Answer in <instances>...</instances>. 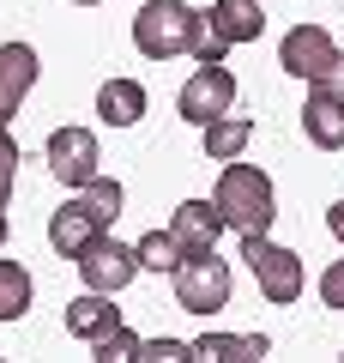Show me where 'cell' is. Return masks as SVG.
Listing matches in <instances>:
<instances>
[{"label": "cell", "instance_id": "6da1fadb", "mask_svg": "<svg viewBox=\"0 0 344 363\" xmlns=\"http://www.w3.org/2000/svg\"><path fill=\"white\" fill-rule=\"evenodd\" d=\"M212 206L224 212V224H236V230H272V218H278V194H272V176L260 164H242V157H229L224 169H217V194Z\"/></svg>", "mask_w": 344, "mask_h": 363}, {"label": "cell", "instance_id": "7a4b0ae2", "mask_svg": "<svg viewBox=\"0 0 344 363\" xmlns=\"http://www.w3.org/2000/svg\"><path fill=\"white\" fill-rule=\"evenodd\" d=\"M200 37V6L188 0H145L133 13V49L145 61H169V55H188Z\"/></svg>", "mask_w": 344, "mask_h": 363}, {"label": "cell", "instance_id": "3957f363", "mask_svg": "<svg viewBox=\"0 0 344 363\" xmlns=\"http://www.w3.org/2000/svg\"><path fill=\"white\" fill-rule=\"evenodd\" d=\"M242 260L248 272L260 279V291H266V303H296L308 291V272H302V255L284 242H272L266 230H248L242 236Z\"/></svg>", "mask_w": 344, "mask_h": 363}, {"label": "cell", "instance_id": "277c9868", "mask_svg": "<svg viewBox=\"0 0 344 363\" xmlns=\"http://www.w3.org/2000/svg\"><path fill=\"white\" fill-rule=\"evenodd\" d=\"M176 303L188 315H217L229 303V267L217 260V248H205V255H181V267H176Z\"/></svg>", "mask_w": 344, "mask_h": 363}, {"label": "cell", "instance_id": "5b68a950", "mask_svg": "<svg viewBox=\"0 0 344 363\" xmlns=\"http://www.w3.org/2000/svg\"><path fill=\"white\" fill-rule=\"evenodd\" d=\"M79 279H85V291H103V297H121V291L133 285V272H139V255H133V242H115L109 230L91 236L85 248H79Z\"/></svg>", "mask_w": 344, "mask_h": 363}, {"label": "cell", "instance_id": "8992f818", "mask_svg": "<svg viewBox=\"0 0 344 363\" xmlns=\"http://www.w3.org/2000/svg\"><path fill=\"white\" fill-rule=\"evenodd\" d=\"M229 104H236V73H229V67H193V79L181 85V97H176L181 121H193V128L229 116Z\"/></svg>", "mask_w": 344, "mask_h": 363}, {"label": "cell", "instance_id": "52a82bcc", "mask_svg": "<svg viewBox=\"0 0 344 363\" xmlns=\"http://www.w3.org/2000/svg\"><path fill=\"white\" fill-rule=\"evenodd\" d=\"M338 61V43L326 37L320 25H296V30H284V43H278V67L284 73H296V79H326V67Z\"/></svg>", "mask_w": 344, "mask_h": 363}, {"label": "cell", "instance_id": "ba28073f", "mask_svg": "<svg viewBox=\"0 0 344 363\" xmlns=\"http://www.w3.org/2000/svg\"><path fill=\"white\" fill-rule=\"evenodd\" d=\"M42 164H49L67 188L91 182V176H97V133H91V128H55L49 145H42Z\"/></svg>", "mask_w": 344, "mask_h": 363}, {"label": "cell", "instance_id": "9c48e42d", "mask_svg": "<svg viewBox=\"0 0 344 363\" xmlns=\"http://www.w3.org/2000/svg\"><path fill=\"white\" fill-rule=\"evenodd\" d=\"M37 49L30 43H0V128L25 109V97H30V85H37Z\"/></svg>", "mask_w": 344, "mask_h": 363}, {"label": "cell", "instance_id": "30bf717a", "mask_svg": "<svg viewBox=\"0 0 344 363\" xmlns=\"http://www.w3.org/2000/svg\"><path fill=\"white\" fill-rule=\"evenodd\" d=\"M169 236L181 242V255H205V248H217V236H224V212H217L212 200H181V206L169 212Z\"/></svg>", "mask_w": 344, "mask_h": 363}, {"label": "cell", "instance_id": "8fae6325", "mask_svg": "<svg viewBox=\"0 0 344 363\" xmlns=\"http://www.w3.org/2000/svg\"><path fill=\"white\" fill-rule=\"evenodd\" d=\"M302 133L320 145V152H338L344 145V97H332L326 85H308V104H302Z\"/></svg>", "mask_w": 344, "mask_h": 363}, {"label": "cell", "instance_id": "7c38bea8", "mask_svg": "<svg viewBox=\"0 0 344 363\" xmlns=\"http://www.w3.org/2000/svg\"><path fill=\"white\" fill-rule=\"evenodd\" d=\"M200 18H205V30H217L224 43H260V37H266L260 0H212Z\"/></svg>", "mask_w": 344, "mask_h": 363}, {"label": "cell", "instance_id": "4fadbf2b", "mask_svg": "<svg viewBox=\"0 0 344 363\" xmlns=\"http://www.w3.org/2000/svg\"><path fill=\"white\" fill-rule=\"evenodd\" d=\"M109 327H121V309H115V297H103V291H85V297L67 303V333L73 339H103Z\"/></svg>", "mask_w": 344, "mask_h": 363}, {"label": "cell", "instance_id": "5bb4252c", "mask_svg": "<svg viewBox=\"0 0 344 363\" xmlns=\"http://www.w3.org/2000/svg\"><path fill=\"white\" fill-rule=\"evenodd\" d=\"M97 116L109 121V128H133V121H145V85H139V79H103V85H97Z\"/></svg>", "mask_w": 344, "mask_h": 363}, {"label": "cell", "instance_id": "9a60e30c", "mask_svg": "<svg viewBox=\"0 0 344 363\" xmlns=\"http://www.w3.org/2000/svg\"><path fill=\"white\" fill-rule=\"evenodd\" d=\"M91 236H103V224L91 218V212L79 206V200H67V206H61V212H55V218H49V248H55V255H61V260H73L79 248L91 242Z\"/></svg>", "mask_w": 344, "mask_h": 363}, {"label": "cell", "instance_id": "2e32d148", "mask_svg": "<svg viewBox=\"0 0 344 363\" xmlns=\"http://www.w3.org/2000/svg\"><path fill=\"white\" fill-rule=\"evenodd\" d=\"M193 357H224V363H260V357H272V345H266V333H205V339H193Z\"/></svg>", "mask_w": 344, "mask_h": 363}, {"label": "cell", "instance_id": "e0dca14e", "mask_svg": "<svg viewBox=\"0 0 344 363\" xmlns=\"http://www.w3.org/2000/svg\"><path fill=\"white\" fill-rule=\"evenodd\" d=\"M200 133H205V157H212V164H229V157L248 152L254 121H248V116H217V121H205Z\"/></svg>", "mask_w": 344, "mask_h": 363}, {"label": "cell", "instance_id": "ac0fdd59", "mask_svg": "<svg viewBox=\"0 0 344 363\" xmlns=\"http://www.w3.org/2000/svg\"><path fill=\"white\" fill-rule=\"evenodd\" d=\"M79 206L91 212V218L103 224V230H109L115 218H121V206H127V194H121V182H109V176H91V182H79Z\"/></svg>", "mask_w": 344, "mask_h": 363}, {"label": "cell", "instance_id": "d6986e66", "mask_svg": "<svg viewBox=\"0 0 344 363\" xmlns=\"http://www.w3.org/2000/svg\"><path fill=\"white\" fill-rule=\"evenodd\" d=\"M133 255H139V272H176L181 267V242L169 230H145L133 242Z\"/></svg>", "mask_w": 344, "mask_h": 363}, {"label": "cell", "instance_id": "ffe728a7", "mask_svg": "<svg viewBox=\"0 0 344 363\" xmlns=\"http://www.w3.org/2000/svg\"><path fill=\"white\" fill-rule=\"evenodd\" d=\"M30 309V272L18 260H0V321H18Z\"/></svg>", "mask_w": 344, "mask_h": 363}, {"label": "cell", "instance_id": "44dd1931", "mask_svg": "<svg viewBox=\"0 0 344 363\" xmlns=\"http://www.w3.org/2000/svg\"><path fill=\"white\" fill-rule=\"evenodd\" d=\"M91 357H97V363H139V333H133L127 321L109 327L103 339H91Z\"/></svg>", "mask_w": 344, "mask_h": 363}, {"label": "cell", "instance_id": "7402d4cb", "mask_svg": "<svg viewBox=\"0 0 344 363\" xmlns=\"http://www.w3.org/2000/svg\"><path fill=\"white\" fill-rule=\"evenodd\" d=\"M193 345L188 339H139V363H188Z\"/></svg>", "mask_w": 344, "mask_h": 363}, {"label": "cell", "instance_id": "603a6c76", "mask_svg": "<svg viewBox=\"0 0 344 363\" xmlns=\"http://www.w3.org/2000/svg\"><path fill=\"white\" fill-rule=\"evenodd\" d=\"M13 182H18V140L0 128V212H6V200H13Z\"/></svg>", "mask_w": 344, "mask_h": 363}, {"label": "cell", "instance_id": "cb8c5ba5", "mask_svg": "<svg viewBox=\"0 0 344 363\" xmlns=\"http://www.w3.org/2000/svg\"><path fill=\"white\" fill-rule=\"evenodd\" d=\"M193 61H200V67H224V55H229V43L224 37H217V30H205V18H200V37H193Z\"/></svg>", "mask_w": 344, "mask_h": 363}, {"label": "cell", "instance_id": "d4e9b609", "mask_svg": "<svg viewBox=\"0 0 344 363\" xmlns=\"http://www.w3.org/2000/svg\"><path fill=\"white\" fill-rule=\"evenodd\" d=\"M320 303H326V309H344V260H332V267L320 272Z\"/></svg>", "mask_w": 344, "mask_h": 363}, {"label": "cell", "instance_id": "484cf974", "mask_svg": "<svg viewBox=\"0 0 344 363\" xmlns=\"http://www.w3.org/2000/svg\"><path fill=\"white\" fill-rule=\"evenodd\" d=\"M320 85H326V91H332V97H344V55H338V61H332V67H326V79H320Z\"/></svg>", "mask_w": 344, "mask_h": 363}, {"label": "cell", "instance_id": "4316f807", "mask_svg": "<svg viewBox=\"0 0 344 363\" xmlns=\"http://www.w3.org/2000/svg\"><path fill=\"white\" fill-rule=\"evenodd\" d=\"M326 230H332V236H338V242H344V200H338V206L326 212Z\"/></svg>", "mask_w": 344, "mask_h": 363}, {"label": "cell", "instance_id": "83f0119b", "mask_svg": "<svg viewBox=\"0 0 344 363\" xmlns=\"http://www.w3.org/2000/svg\"><path fill=\"white\" fill-rule=\"evenodd\" d=\"M6 230H13V224H6V212H0V242H6Z\"/></svg>", "mask_w": 344, "mask_h": 363}, {"label": "cell", "instance_id": "f1b7e54d", "mask_svg": "<svg viewBox=\"0 0 344 363\" xmlns=\"http://www.w3.org/2000/svg\"><path fill=\"white\" fill-rule=\"evenodd\" d=\"M73 6H103V0H73Z\"/></svg>", "mask_w": 344, "mask_h": 363}]
</instances>
